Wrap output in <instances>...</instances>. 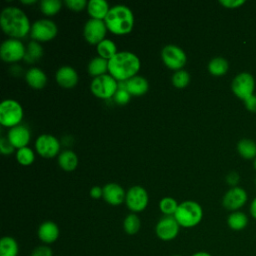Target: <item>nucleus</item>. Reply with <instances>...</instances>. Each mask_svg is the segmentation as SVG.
Returning a JSON list of instances; mask_svg holds the SVG:
<instances>
[{"mask_svg":"<svg viewBox=\"0 0 256 256\" xmlns=\"http://www.w3.org/2000/svg\"><path fill=\"white\" fill-rule=\"evenodd\" d=\"M107 70H108V60L100 56L94 57L88 64V72L95 77L106 74Z\"/></svg>","mask_w":256,"mask_h":256,"instance_id":"28","label":"nucleus"},{"mask_svg":"<svg viewBox=\"0 0 256 256\" xmlns=\"http://www.w3.org/2000/svg\"><path fill=\"white\" fill-rule=\"evenodd\" d=\"M109 9V5L105 0H90L87 5L88 13L94 19H105Z\"/></svg>","mask_w":256,"mask_h":256,"instance_id":"22","label":"nucleus"},{"mask_svg":"<svg viewBox=\"0 0 256 256\" xmlns=\"http://www.w3.org/2000/svg\"><path fill=\"white\" fill-rule=\"evenodd\" d=\"M58 225L53 221H44L40 224L37 230V235L40 241L46 245L54 243L59 237Z\"/></svg>","mask_w":256,"mask_h":256,"instance_id":"17","label":"nucleus"},{"mask_svg":"<svg viewBox=\"0 0 256 256\" xmlns=\"http://www.w3.org/2000/svg\"><path fill=\"white\" fill-rule=\"evenodd\" d=\"M125 83V87L127 89V91L134 96H140L143 95L144 93L147 92L148 88H149V84L148 81L142 77V76H138L135 75L131 78H129L128 80L124 81Z\"/></svg>","mask_w":256,"mask_h":256,"instance_id":"20","label":"nucleus"},{"mask_svg":"<svg viewBox=\"0 0 256 256\" xmlns=\"http://www.w3.org/2000/svg\"><path fill=\"white\" fill-rule=\"evenodd\" d=\"M237 151L239 155L247 160L254 159L256 157V142L249 138H243L237 143Z\"/></svg>","mask_w":256,"mask_h":256,"instance_id":"24","label":"nucleus"},{"mask_svg":"<svg viewBox=\"0 0 256 256\" xmlns=\"http://www.w3.org/2000/svg\"><path fill=\"white\" fill-rule=\"evenodd\" d=\"M26 49L24 44L15 38L7 39L2 42L0 47L1 58L6 62H15L24 58Z\"/></svg>","mask_w":256,"mask_h":256,"instance_id":"10","label":"nucleus"},{"mask_svg":"<svg viewBox=\"0 0 256 256\" xmlns=\"http://www.w3.org/2000/svg\"><path fill=\"white\" fill-rule=\"evenodd\" d=\"M97 52L100 57L109 60L117 53V47L112 40L103 39L97 44Z\"/></svg>","mask_w":256,"mask_h":256,"instance_id":"29","label":"nucleus"},{"mask_svg":"<svg viewBox=\"0 0 256 256\" xmlns=\"http://www.w3.org/2000/svg\"><path fill=\"white\" fill-rule=\"evenodd\" d=\"M177 201L172 197H164L159 202V208L165 216H173L178 208Z\"/></svg>","mask_w":256,"mask_h":256,"instance_id":"32","label":"nucleus"},{"mask_svg":"<svg viewBox=\"0 0 256 256\" xmlns=\"http://www.w3.org/2000/svg\"><path fill=\"white\" fill-rule=\"evenodd\" d=\"M35 2H36V0H21V3H23V4H32Z\"/></svg>","mask_w":256,"mask_h":256,"instance_id":"46","label":"nucleus"},{"mask_svg":"<svg viewBox=\"0 0 256 256\" xmlns=\"http://www.w3.org/2000/svg\"><path fill=\"white\" fill-rule=\"evenodd\" d=\"M140 69V60L137 55L129 51L117 52L108 60V71L116 80L126 81L136 75Z\"/></svg>","mask_w":256,"mask_h":256,"instance_id":"2","label":"nucleus"},{"mask_svg":"<svg viewBox=\"0 0 256 256\" xmlns=\"http://www.w3.org/2000/svg\"><path fill=\"white\" fill-rule=\"evenodd\" d=\"M248 200V195L245 189L239 186L231 187L222 198V205L229 211H238Z\"/></svg>","mask_w":256,"mask_h":256,"instance_id":"11","label":"nucleus"},{"mask_svg":"<svg viewBox=\"0 0 256 256\" xmlns=\"http://www.w3.org/2000/svg\"><path fill=\"white\" fill-rule=\"evenodd\" d=\"M42 53H43V51H42L41 45L37 41L34 40V41L29 42L27 49H26L24 59L27 62H34L42 56Z\"/></svg>","mask_w":256,"mask_h":256,"instance_id":"31","label":"nucleus"},{"mask_svg":"<svg viewBox=\"0 0 256 256\" xmlns=\"http://www.w3.org/2000/svg\"><path fill=\"white\" fill-rule=\"evenodd\" d=\"M244 102L245 108L252 112V113H256V94H253L252 96H250L248 99H246Z\"/></svg>","mask_w":256,"mask_h":256,"instance_id":"41","label":"nucleus"},{"mask_svg":"<svg viewBox=\"0 0 256 256\" xmlns=\"http://www.w3.org/2000/svg\"><path fill=\"white\" fill-rule=\"evenodd\" d=\"M62 6L60 0H42L40 2V9L46 15H53L57 13Z\"/></svg>","mask_w":256,"mask_h":256,"instance_id":"33","label":"nucleus"},{"mask_svg":"<svg viewBox=\"0 0 256 256\" xmlns=\"http://www.w3.org/2000/svg\"><path fill=\"white\" fill-rule=\"evenodd\" d=\"M30 256H53V251L48 245L42 244L35 247L32 250Z\"/></svg>","mask_w":256,"mask_h":256,"instance_id":"37","label":"nucleus"},{"mask_svg":"<svg viewBox=\"0 0 256 256\" xmlns=\"http://www.w3.org/2000/svg\"><path fill=\"white\" fill-rule=\"evenodd\" d=\"M19 245L15 238L4 236L0 240V256H18Z\"/></svg>","mask_w":256,"mask_h":256,"instance_id":"25","label":"nucleus"},{"mask_svg":"<svg viewBox=\"0 0 256 256\" xmlns=\"http://www.w3.org/2000/svg\"><path fill=\"white\" fill-rule=\"evenodd\" d=\"M56 81L64 88H72L78 82V74L74 68L65 65L57 70Z\"/></svg>","mask_w":256,"mask_h":256,"instance_id":"19","label":"nucleus"},{"mask_svg":"<svg viewBox=\"0 0 256 256\" xmlns=\"http://www.w3.org/2000/svg\"><path fill=\"white\" fill-rule=\"evenodd\" d=\"M65 4L72 10L80 11L88 5V2L86 0H65Z\"/></svg>","mask_w":256,"mask_h":256,"instance_id":"38","label":"nucleus"},{"mask_svg":"<svg viewBox=\"0 0 256 256\" xmlns=\"http://www.w3.org/2000/svg\"><path fill=\"white\" fill-rule=\"evenodd\" d=\"M172 256H181V255H172Z\"/></svg>","mask_w":256,"mask_h":256,"instance_id":"48","label":"nucleus"},{"mask_svg":"<svg viewBox=\"0 0 256 256\" xmlns=\"http://www.w3.org/2000/svg\"><path fill=\"white\" fill-rule=\"evenodd\" d=\"M253 167H254V169L256 170V157L253 159Z\"/></svg>","mask_w":256,"mask_h":256,"instance_id":"47","label":"nucleus"},{"mask_svg":"<svg viewBox=\"0 0 256 256\" xmlns=\"http://www.w3.org/2000/svg\"><path fill=\"white\" fill-rule=\"evenodd\" d=\"M180 225L174 216H164L156 224V236L162 241H171L175 239L179 233Z\"/></svg>","mask_w":256,"mask_h":256,"instance_id":"12","label":"nucleus"},{"mask_svg":"<svg viewBox=\"0 0 256 256\" xmlns=\"http://www.w3.org/2000/svg\"><path fill=\"white\" fill-rule=\"evenodd\" d=\"M90 195L91 197L97 199L100 198L101 196H103V188L99 187V186H93L90 190Z\"/></svg>","mask_w":256,"mask_h":256,"instance_id":"43","label":"nucleus"},{"mask_svg":"<svg viewBox=\"0 0 256 256\" xmlns=\"http://www.w3.org/2000/svg\"><path fill=\"white\" fill-rule=\"evenodd\" d=\"M249 212L250 215L252 216V218H254L256 220V197L252 200V202L250 203V207H249Z\"/></svg>","mask_w":256,"mask_h":256,"instance_id":"44","label":"nucleus"},{"mask_svg":"<svg viewBox=\"0 0 256 256\" xmlns=\"http://www.w3.org/2000/svg\"><path fill=\"white\" fill-rule=\"evenodd\" d=\"M25 78H26L27 83L34 89H41L47 83L46 74L43 72V70H41L40 68H37V67L30 68L26 72Z\"/></svg>","mask_w":256,"mask_h":256,"instance_id":"21","label":"nucleus"},{"mask_svg":"<svg viewBox=\"0 0 256 256\" xmlns=\"http://www.w3.org/2000/svg\"><path fill=\"white\" fill-rule=\"evenodd\" d=\"M219 3L226 8H238L245 4V0H220Z\"/></svg>","mask_w":256,"mask_h":256,"instance_id":"40","label":"nucleus"},{"mask_svg":"<svg viewBox=\"0 0 256 256\" xmlns=\"http://www.w3.org/2000/svg\"><path fill=\"white\" fill-rule=\"evenodd\" d=\"M255 185H256V178H255Z\"/></svg>","mask_w":256,"mask_h":256,"instance_id":"49","label":"nucleus"},{"mask_svg":"<svg viewBox=\"0 0 256 256\" xmlns=\"http://www.w3.org/2000/svg\"><path fill=\"white\" fill-rule=\"evenodd\" d=\"M16 159L22 165H30L34 161V153L29 147H22L16 152Z\"/></svg>","mask_w":256,"mask_h":256,"instance_id":"35","label":"nucleus"},{"mask_svg":"<svg viewBox=\"0 0 256 256\" xmlns=\"http://www.w3.org/2000/svg\"><path fill=\"white\" fill-rule=\"evenodd\" d=\"M239 181H240V176H239V174H238L237 172H235V171L229 172V173L227 174V176H226V182H227L229 185H231L232 187L237 186V184L239 183Z\"/></svg>","mask_w":256,"mask_h":256,"instance_id":"42","label":"nucleus"},{"mask_svg":"<svg viewBox=\"0 0 256 256\" xmlns=\"http://www.w3.org/2000/svg\"><path fill=\"white\" fill-rule=\"evenodd\" d=\"M231 90L237 98L245 101L250 96L255 94L254 76L247 71L238 73L231 82Z\"/></svg>","mask_w":256,"mask_h":256,"instance_id":"6","label":"nucleus"},{"mask_svg":"<svg viewBox=\"0 0 256 256\" xmlns=\"http://www.w3.org/2000/svg\"><path fill=\"white\" fill-rule=\"evenodd\" d=\"M130 96H131V94L127 91V89H126V87H125L124 81H119V82H118V89H117L116 93H115L114 96H113L114 101H115L117 104L125 105L126 103L129 102Z\"/></svg>","mask_w":256,"mask_h":256,"instance_id":"34","label":"nucleus"},{"mask_svg":"<svg viewBox=\"0 0 256 256\" xmlns=\"http://www.w3.org/2000/svg\"><path fill=\"white\" fill-rule=\"evenodd\" d=\"M164 64L170 69L180 70L186 63V54L182 48L177 45H166L161 52Z\"/></svg>","mask_w":256,"mask_h":256,"instance_id":"8","label":"nucleus"},{"mask_svg":"<svg viewBox=\"0 0 256 256\" xmlns=\"http://www.w3.org/2000/svg\"><path fill=\"white\" fill-rule=\"evenodd\" d=\"M190 81V74L185 70H177L172 76V83L176 88H184Z\"/></svg>","mask_w":256,"mask_h":256,"instance_id":"36","label":"nucleus"},{"mask_svg":"<svg viewBox=\"0 0 256 256\" xmlns=\"http://www.w3.org/2000/svg\"><path fill=\"white\" fill-rule=\"evenodd\" d=\"M118 89L117 80L110 74H103L95 77L91 82L92 93L102 99H109Z\"/></svg>","mask_w":256,"mask_h":256,"instance_id":"7","label":"nucleus"},{"mask_svg":"<svg viewBox=\"0 0 256 256\" xmlns=\"http://www.w3.org/2000/svg\"><path fill=\"white\" fill-rule=\"evenodd\" d=\"M57 25L50 19H39L35 21L30 30V35L35 41H48L57 34Z\"/></svg>","mask_w":256,"mask_h":256,"instance_id":"9","label":"nucleus"},{"mask_svg":"<svg viewBox=\"0 0 256 256\" xmlns=\"http://www.w3.org/2000/svg\"><path fill=\"white\" fill-rule=\"evenodd\" d=\"M8 140L15 148H22L26 147L30 140V131L24 125H16L8 131L7 135Z\"/></svg>","mask_w":256,"mask_h":256,"instance_id":"16","label":"nucleus"},{"mask_svg":"<svg viewBox=\"0 0 256 256\" xmlns=\"http://www.w3.org/2000/svg\"><path fill=\"white\" fill-rule=\"evenodd\" d=\"M248 216L240 210L231 212L227 217V225L233 231H241L245 229L248 225Z\"/></svg>","mask_w":256,"mask_h":256,"instance_id":"23","label":"nucleus"},{"mask_svg":"<svg viewBox=\"0 0 256 256\" xmlns=\"http://www.w3.org/2000/svg\"><path fill=\"white\" fill-rule=\"evenodd\" d=\"M104 22L106 27L114 34H127L134 25L133 12L125 5H115L109 9Z\"/></svg>","mask_w":256,"mask_h":256,"instance_id":"3","label":"nucleus"},{"mask_svg":"<svg viewBox=\"0 0 256 256\" xmlns=\"http://www.w3.org/2000/svg\"><path fill=\"white\" fill-rule=\"evenodd\" d=\"M173 216L181 227L192 228L201 222L203 210L199 203L192 200H187L178 205V208Z\"/></svg>","mask_w":256,"mask_h":256,"instance_id":"4","label":"nucleus"},{"mask_svg":"<svg viewBox=\"0 0 256 256\" xmlns=\"http://www.w3.org/2000/svg\"><path fill=\"white\" fill-rule=\"evenodd\" d=\"M140 226H141V222H140V219L139 217L134 214V213H131V214H128L124 221H123V229L125 231V233H127L128 235H134L136 234L139 229H140Z\"/></svg>","mask_w":256,"mask_h":256,"instance_id":"30","label":"nucleus"},{"mask_svg":"<svg viewBox=\"0 0 256 256\" xmlns=\"http://www.w3.org/2000/svg\"><path fill=\"white\" fill-rule=\"evenodd\" d=\"M191 256H212V255L206 251H197L194 254H192Z\"/></svg>","mask_w":256,"mask_h":256,"instance_id":"45","label":"nucleus"},{"mask_svg":"<svg viewBox=\"0 0 256 256\" xmlns=\"http://www.w3.org/2000/svg\"><path fill=\"white\" fill-rule=\"evenodd\" d=\"M35 147L42 157L52 158L59 152L60 143L55 136L51 134H42L36 139Z\"/></svg>","mask_w":256,"mask_h":256,"instance_id":"15","label":"nucleus"},{"mask_svg":"<svg viewBox=\"0 0 256 256\" xmlns=\"http://www.w3.org/2000/svg\"><path fill=\"white\" fill-rule=\"evenodd\" d=\"M14 149L15 147L10 143L8 138L2 137L0 139V151L2 154H5V155L11 154L12 152H14Z\"/></svg>","mask_w":256,"mask_h":256,"instance_id":"39","label":"nucleus"},{"mask_svg":"<svg viewBox=\"0 0 256 256\" xmlns=\"http://www.w3.org/2000/svg\"><path fill=\"white\" fill-rule=\"evenodd\" d=\"M0 25L5 34L15 39L24 37L31 30L27 15L18 7H5L0 14Z\"/></svg>","mask_w":256,"mask_h":256,"instance_id":"1","label":"nucleus"},{"mask_svg":"<svg viewBox=\"0 0 256 256\" xmlns=\"http://www.w3.org/2000/svg\"><path fill=\"white\" fill-rule=\"evenodd\" d=\"M23 118V108L13 99L3 100L0 104V123L6 127L19 125Z\"/></svg>","mask_w":256,"mask_h":256,"instance_id":"5","label":"nucleus"},{"mask_svg":"<svg viewBox=\"0 0 256 256\" xmlns=\"http://www.w3.org/2000/svg\"><path fill=\"white\" fill-rule=\"evenodd\" d=\"M106 24L103 20L90 18L86 21L84 25V37L87 42L91 44H98L103 39H105L106 35Z\"/></svg>","mask_w":256,"mask_h":256,"instance_id":"14","label":"nucleus"},{"mask_svg":"<svg viewBox=\"0 0 256 256\" xmlns=\"http://www.w3.org/2000/svg\"><path fill=\"white\" fill-rule=\"evenodd\" d=\"M125 202L131 211L141 212L147 207L148 204L147 191L139 185L132 186L126 193Z\"/></svg>","mask_w":256,"mask_h":256,"instance_id":"13","label":"nucleus"},{"mask_svg":"<svg viewBox=\"0 0 256 256\" xmlns=\"http://www.w3.org/2000/svg\"><path fill=\"white\" fill-rule=\"evenodd\" d=\"M103 198L111 205H119L125 201L124 189L117 183H108L103 187Z\"/></svg>","mask_w":256,"mask_h":256,"instance_id":"18","label":"nucleus"},{"mask_svg":"<svg viewBox=\"0 0 256 256\" xmlns=\"http://www.w3.org/2000/svg\"><path fill=\"white\" fill-rule=\"evenodd\" d=\"M228 69H229L228 61L221 56L212 58L208 63V71L214 76L225 75Z\"/></svg>","mask_w":256,"mask_h":256,"instance_id":"27","label":"nucleus"},{"mask_svg":"<svg viewBox=\"0 0 256 256\" xmlns=\"http://www.w3.org/2000/svg\"><path fill=\"white\" fill-rule=\"evenodd\" d=\"M58 163L65 171H72L77 167L78 158L72 150H64L58 156Z\"/></svg>","mask_w":256,"mask_h":256,"instance_id":"26","label":"nucleus"}]
</instances>
